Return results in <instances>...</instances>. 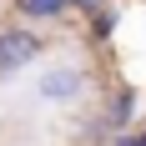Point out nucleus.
I'll use <instances>...</instances> for the list:
<instances>
[{
    "label": "nucleus",
    "instance_id": "5",
    "mask_svg": "<svg viewBox=\"0 0 146 146\" xmlns=\"http://www.w3.org/2000/svg\"><path fill=\"white\" fill-rule=\"evenodd\" d=\"M116 20H121V5H116V0H111L106 10H96V15H91V20H86V35H91V40H96V45H106V40H111V35H116Z\"/></svg>",
    "mask_w": 146,
    "mask_h": 146
},
{
    "label": "nucleus",
    "instance_id": "2",
    "mask_svg": "<svg viewBox=\"0 0 146 146\" xmlns=\"http://www.w3.org/2000/svg\"><path fill=\"white\" fill-rule=\"evenodd\" d=\"M45 56V35L35 25H0V76H15Z\"/></svg>",
    "mask_w": 146,
    "mask_h": 146
},
{
    "label": "nucleus",
    "instance_id": "6",
    "mask_svg": "<svg viewBox=\"0 0 146 146\" xmlns=\"http://www.w3.org/2000/svg\"><path fill=\"white\" fill-rule=\"evenodd\" d=\"M106 5H111V0H71V10L81 15V20H91V15H96V10H106Z\"/></svg>",
    "mask_w": 146,
    "mask_h": 146
},
{
    "label": "nucleus",
    "instance_id": "7",
    "mask_svg": "<svg viewBox=\"0 0 146 146\" xmlns=\"http://www.w3.org/2000/svg\"><path fill=\"white\" fill-rule=\"evenodd\" d=\"M106 146H146V131H121V136H111Z\"/></svg>",
    "mask_w": 146,
    "mask_h": 146
},
{
    "label": "nucleus",
    "instance_id": "1",
    "mask_svg": "<svg viewBox=\"0 0 146 146\" xmlns=\"http://www.w3.org/2000/svg\"><path fill=\"white\" fill-rule=\"evenodd\" d=\"M86 91H91V71L81 60H56V66H45L35 76V96L45 106H76Z\"/></svg>",
    "mask_w": 146,
    "mask_h": 146
},
{
    "label": "nucleus",
    "instance_id": "3",
    "mask_svg": "<svg viewBox=\"0 0 146 146\" xmlns=\"http://www.w3.org/2000/svg\"><path fill=\"white\" fill-rule=\"evenodd\" d=\"M136 106H141V91L131 86V81H121L111 96H106V126H111V136H121V131H131V121H136Z\"/></svg>",
    "mask_w": 146,
    "mask_h": 146
},
{
    "label": "nucleus",
    "instance_id": "4",
    "mask_svg": "<svg viewBox=\"0 0 146 146\" xmlns=\"http://www.w3.org/2000/svg\"><path fill=\"white\" fill-rule=\"evenodd\" d=\"M20 20H66L71 15V0H15Z\"/></svg>",
    "mask_w": 146,
    "mask_h": 146
}]
</instances>
